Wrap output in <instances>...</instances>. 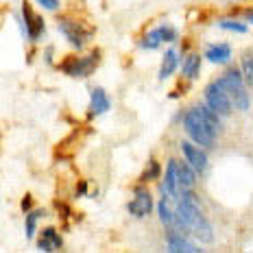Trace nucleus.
I'll list each match as a JSON object with an SVG mask.
<instances>
[{
  "mask_svg": "<svg viewBox=\"0 0 253 253\" xmlns=\"http://www.w3.org/2000/svg\"><path fill=\"white\" fill-rule=\"evenodd\" d=\"M157 212H160V220H162L164 225H172V223H175V212L170 210L168 197H162L160 205H157Z\"/></svg>",
  "mask_w": 253,
  "mask_h": 253,
  "instance_id": "obj_18",
  "label": "nucleus"
},
{
  "mask_svg": "<svg viewBox=\"0 0 253 253\" xmlns=\"http://www.w3.org/2000/svg\"><path fill=\"white\" fill-rule=\"evenodd\" d=\"M160 33H157V29L155 31H151L149 35H146L144 38V42H142V46H144V48H157V46H160Z\"/></svg>",
  "mask_w": 253,
  "mask_h": 253,
  "instance_id": "obj_21",
  "label": "nucleus"
},
{
  "mask_svg": "<svg viewBox=\"0 0 253 253\" xmlns=\"http://www.w3.org/2000/svg\"><path fill=\"white\" fill-rule=\"evenodd\" d=\"M22 208H24V210H29V208H31V199H24V203H22Z\"/></svg>",
  "mask_w": 253,
  "mask_h": 253,
  "instance_id": "obj_27",
  "label": "nucleus"
},
{
  "mask_svg": "<svg viewBox=\"0 0 253 253\" xmlns=\"http://www.w3.org/2000/svg\"><path fill=\"white\" fill-rule=\"evenodd\" d=\"M177 66H179L177 52L175 50H168L164 55V61H162V68H160V79H168L172 72L177 70Z\"/></svg>",
  "mask_w": 253,
  "mask_h": 253,
  "instance_id": "obj_15",
  "label": "nucleus"
},
{
  "mask_svg": "<svg viewBox=\"0 0 253 253\" xmlns=\"http://www.w3.org/2000/svg\"><path fill=\"white\" fill-rule=\"evenodd\" d=\"M220 29H225V31H236V33H245L247 26L240 24V22H231V20H223V22H220Z\"/></svg>",
  "mask_w": 253,
  "mask_h": 253,
  "instance_id": "obj_25",
  "label": "nucleus"
},
{
  "mask_svg": "<svg viewBox=\"0 0 253 253\" xmlns=\"http://www.w3.org/2000/svg\"><path fill=\"white\" fill-rule=\"evenodd\" d=\"M205 101H208V105L218 116H229L231 114V105L234 103H231L229 94L225 92L218 83H210V85L205 87Z\"/></svg>",
  "mask_w": 253,
  "mask_h": 253,
  "instance_id": "obj_4",
  "label": "nucleus"
},
{
  "mask_svg": "<svg viewBox=\"0 0 253 253\" xmlns=\"http://www.w3.org/2000/svg\"><path fill=\"white\" fill-rule=\"evenodd\" d=\"M164 188H166V192L170 194L172 199H181L183 188H181V181H179V168H177L175 160L168 162L166 175H164Z\"/></svg>",
  "mask_w": 253,
  "mask_h": 253,
  "instance_id": "obj_8",
  "label": "nucleus"
},
{
  "mask_svg": "<svg viewBox=\"0 0 253 253\" xmlns=\"http://www.w3.org/2000/svg\"><path fill=\"white\" fill-rule=\"evenodd\" d=\"M181 151H183V155H186V162L190 166L194 168V170H205L208 168V155L199 149L197 144H190V142H181Z\"/></svg>",
  "mask_w": 253,
  "mask_h": 253,
  "instance_id": "obj_9",
  "label": "nucleus"
},
{
  "mask_svg": "<svg viewBox=\"0 0 253 253\" xmlns=\"http://www.w3.org/2000/svg\"><path fill=\"white\" fill-rule=\"evenodd\" d=\"M175 220L181 229H190L194 236H197L201 242H212L214 234H212V225L205 220V216L199 210L197 197L192 192H183L181 199H179L177 212H175Z\"/></svg>",
  "mask_w": 253,
  "mask_h": 253,
  "instance_id": "obj_1",
  "label": "nucleus"
},
{
  "mask_svg": "<svg viewBox=\"0 0 253 253\" xmlns=\"http://www.w3.org/2000/svg\"><path fill=\"white\" fill-rule=\"evenodd\" d=\"M22 15H24V22H26L24 24V35H29V38L35 42L42 35V31H44V20L31 11L29 2L22 4Z\"/></svg>",
  "mask_w": 253,
  "mask_h": 253,
  "instance_id": "obj_7",
  "label": "nucleus"
},
{
  "mask_svg": "<svg viewBox=\"0 0 253 253\" xmlns=\"http://www.w3.org/2000/svg\"><path fill=\"white\" fill-rule=\"evenodd\" d=\"M40 216H44V212H40V210L29 212V216H26V238H33V236H35V227H38V218H40Z\"/></svg>",
  "mask_w": 253,
  "mask_h": 253,
  "instance_id": "obj_20",
  "label": "nucleus"
},
{
  "mask_svg": "<svg viewBox=\"0 0 253 253\" xmlns=\"http://www.w3.org/2000/svg\"><path fill=\"white\" fill-rule=\"evenodd\" d=\"M44 9H48V11H55L57 7H59V0H38Z\"/></svg>",
  "mask_w": 253,
  "mask_h": 253,
  "instance_id": "obj_26",
  "label": "nucleus"
},
{
  "mask_svg": "<svg viewBox=\"0 0 253 253\" xmlns=\"http://www.w3.org/2000/svg\"><path fill=\"white\" fill-rule=\"evenodd\" d=\"M216 83L229 94V98H231V103H234L236 109H240V112H247V109H249V94H247L245 83H242L240 70H227Z\"/></svg>",
  "mask_w": 253,
  "mask_h": 253,
  "instance_id": "obj_2",
  "label": "nucleus"
},
{
  "mask_svg": "<svg viewBox=\"0 0 253 253\" xmlns=\"http://www.w3.org/2000/svg\"><path fill=\"white\" fill-rule=\"evenodd\" d=\"M59 31L63 35H66V40L70 42L72 46H77V48H81L83 42H85L87 38V31L81 29V24L79 22H72V20H59Z\"/></svg>",
  "mask_w": 253,
  "mask_h": 253,
  "instance_id": "obj_6",
  "label": "nucleus"
},
{
  "mask_svg": "<svg viewBox=\"0 0 253 253\" xmlns=\"http://www.w3.org/2000/svg\"><path fill=\"white\" fill-rule=\"evenodd\" d=\"M249 20H251V22H253V13H249Z\"/></svg>",
  "mask_w": 253,
  "mask_h": 253,
  "instance_id": "obj_28",
  "label": "nucleus"
},
{
  "mask_svg": "<svg viewBox=\"0 0 253 253\" xmlns=\"http://www.w3.org/2000/svg\"><path fill=\"white\" fill-rule=\"evenodd\" d=\"M183 126H186L188 135L197 142L199 146H212L214 144V138L216 133L210 129V125L205 123V118L199 112V107L190 109V112L183 116Z\"/></svg>",
  "mask_w": 253,
  "mask_h": 253,
  "instance_id": "obj_3",
  "label": "nucleus"
},
{
  "mask_svg": "<svg viewBox=\"0 0 253 253\" xmlns=\"http://www.w3.org/2000/svg\"><path fill=\"white\" fill-rule=\"evenodd\" d=\"M129 212L133 214V216H138V218H142V216H146L151 212V208H153V201H151V197H149V192H140L133 197V201H131L129 205Z\"/></svg>",
  "mask_w": 253,
  "mask_h": 253,
  "instance_id": "obj_10",
  "label": "nucleus"
},
{
  "mask_svg": "<svg viewBox=\"0 0 253 253\" xmlns=\"http://www.w3.org/2000/svg\"><path fill=\"white\" fill-rule=\"evenodd\" d=\"M38 245H40L42 251H57L61 247V236L52 227H48V229L42 231V238H40Z\"/></svg>",
  "mask_w": 253,
  "mask_h": 253,
  "instance_id": "obj_13",
  "label": "nucleus"
},
{
  "mask_svg": "<svg viewBox=\"0 0 253 253\" xmlns=\"http://www.w3.org/2000/svg\"><path fill=\"white\" fill-rule=\"evenodd\" d=\"M177 168H179V181H181V188L190 190L194 186V170H192V166L186 164V162H177Z\"/></svg>",
  "mask_w": 253,
  "mask_h": 253,
  "instance_id": "obj_16",
  "label": "nucleus"
},
{
  "mask_svg": "<svg viewBox=\"0 0 253 253\" xmlns=\"http://www.w3.org/2000/svg\"><path fill=\"white\" fill-rule=\"evenodd\" d=\"M205 57H208L212 63H227L231 59V48L227 44H216V46H210L205 50Z\"/></svg>",
  "mask_w": 253,
  "mask_h": 253,
  "instance_id": "obj_14",
  "label": "nucleus"
},
{
  "mask_svg": "<svg viewBox=\"0 0 253 253\" xmlns=\"http://www.w3.org/2000/svg\"><path fill=\"white\" fill-rule=\"evenodd\" d=\"M157 33H160L162 42H175L177 40V31L170 29V26H160V29H157Z\"/></svg>",
  "mask_w": 253,
  "mask_h": 253,
  "instance_id": "obj_22",
  "label": "nucleus"
},
{
  "mask_svg": "<svg viewBox=\"0 0 253 253\" xmlns=\"http://www.w3.org/2000/svg\"><path fill=\"white\" fill-rule=\"evenodd\" d=\"M168 251H172V253H197L199 249L192 245V242L181 238V234L168 231Z\"/></svg>",
  "mask_w": 253,
  "mask_h": 253,
  "instance_id": "obj_11",
  "label": "nucleus"
},
{
  "mask_svg": "<svg viewBox=\"0 0 253 253\" xmlns=\"http://www.w3.org/2000/svg\"><path fill=\"white\" fill-rule=\"evenodd\" d=\"M181 70H183V75H186V79H197L199 77V70H201V57H199V55L186 57Z\"/></svg>",
  "mask_w": 253,
  "mask_h": 253,
  "instance_id": "obj_17",
  "label": "nucleus"
},
{
  "mask_svg": "<svg viewBox=\"0 0 253 253\" xmlns=\"http://www.w3.org/2000/svg\"><path fill=\"white\" fill-rule=\"evenodd\" d=\"M242 72H245L247 83L253 85V57H245V61H242Z\"/></svg>",
  "mask_w": 253,
  "mask_h": 253,
  "instance_id": "obj_23",
  "label": "nucleus"
},
{
  "mask_svg": "<svg viewBox=\"0 0 253 253\" xmlns=\"http://www.w3.org/2000/svg\"><path fill=\"white\" fill-rule=\"evenodd\" d=\"M98 63V55H87V57H72L63 63V72L70 77H87Z\"/></svg>",
  "mask_w": 253,
  "mask_h": 253,
  "instance_id": "obj_5",
  "label": "nucleus"
},
{
  "mask_svg": "<svg viewBox=\"0 0 253 253\" xmlns=\"http://www.w3.org/2000/svg\"><path fill=\"white\" fill-rule=\"evenodd\" d=\"M199 112H201V116L205 118V123L210 125V129L214 131V133H220V120H218V114L214 112L212 107H199Z\"/></svg>",
  "mask_w": 253,
  "mask_h": 253,
  "instance_id": "obj_19",
  "label": "nucleus"
},
{
  "mask_svg": "<svg viewBox=\"0 0 253 253\" xmlns=\"http://www.w3.org/2000/svg\"><path fill=\"white\" fill-rule=\"evenodd\" d=\"M157 175H160V164H157V162H151L149 168L144 170V175H142V181H151V179H155Z\"/></svg>",
  "mask_w": 253,
  "mask_h": 253,
  "instance_id": "obj_24",
  "label": "nucleus"
},
{
  "mask_svg": "<svg viewBox=\"0 0 253 253\" xmlns=\"http://www.w3.org/2000/svg\"><path fill=\"white\" fill-rule=\"evenodd\" d=\"M109 98H107V94H105V89L101 87H96V89H92V101H89V114L92 116H98V114H105L109 109Z\"/></svg>",
  "mask_w": 253,
  "mask_h": 253,
  "instance_id": "obj_12",
  "label": "nucleus"
}]
</instances>
